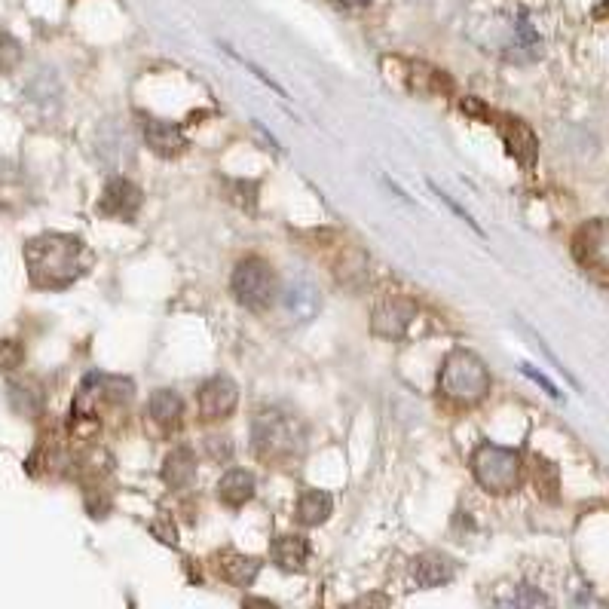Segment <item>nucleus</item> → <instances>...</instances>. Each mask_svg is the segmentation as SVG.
Masks as SVG:
<instances>
[{
	"instance_id": "obj_1",
	"label": "nucleus",
	"mask_w": 609,
	"mask_h": 609,
	"mask_svg": "<svg viewBox=\"0 0 609 609\" xmlns=\"http://www.w3.org/2000/svg\"><path fill=\"white\" fill-rule=\"evenodd\" d=\"M438 392L463 408H475L490 395V371L469 349H453L441 362L438 371Z\"/></svg>"
},
{
	"instance_id": "obj_2",
	"label": "nucleus",
	"mask_w": 609,
	"mask_h": 609,
	"mask_svg": "<svg viewBox=\"0 0 609 609\" xmlns=\"http://www.w3.org/2000/svg\"><path fill=\"white\" fill-rule=\"evenodd\" d=\"M307 441V432H303V423L288 414L285 408H267L255 417L251 423V444H255V453L261 460H282V456H291L303 447Z\"/></svg>"
},
{
	"instance_id": "obj_3",
	"label": "nucleus",
	"mask_w": 609,
	"mask_h": 609,
	"mask_svg": "<svg viewBox=\"0 0 609 609\" xmlns=\"http://www.w3.org/2000/svg\"><path fill=\"white\" fill-rule=\"evenodd\" d=\"M472 472L487 493H496V496L515 493L524 481V456L512 447L484 441L472 453Z\"/></svg>"
},
{
	"instance_id": "obj_4",
	"label": "nucleus",
	"mask_w": 609,
	"mask_h": 609,
	"mask_svg": "<svg viewBox=\"0 0 609 609\" xmlns=\"http://www.w3.org/2000/svg\"><path fill=\"white\" fill-rule=\"evenodd\" d=\"M80 242L71 236H43L28 245V264L37 282L65 285L80 276Z\"/></svg>"
},
{
	"instance_id": "obj_5",
	"label": "nucleus",
	"mask_w": 609,
	"mask_h": 609,
	"mask_svg": "<svg viewBox=\"0 0 609 609\" xmlns=\"http://www.w3.org/2000/svg\"><path fill=\"white\" fill-rule=\"evenodd\" d=\"M273 267L264 258H245L233 270V294L242 307L248 310H264L273 300Z\"/></svg>"
},
{
	"instance_id": "obj_6",
	"label": "nucleus",
	"mask_w": 609,
	"mask_h": 609,
	"mask_svg": "<svg viewBox=\"0 0 609 609\" xmlns=\"http://www.w3.org/2000/svg\"><path fill=\"white\" fill-rule=\"evenodd\" d=\"M573 255L582 267L609 276V221H588L573 236Z\"/></svg>"
},
{
	"instance_id": "obj_7",
	"label": "nucleus",
	"mask_w": 609,
	"mask_h": 609,
	"mask_svg": "<svg viewBox=\"0 0 609 609\" xmlns=\"http://www.w3.org/2000/svg\"><path fill=\"white\" fill-rule=\"evenodd\" d=\"M417 319V303L408 297H386L371 313V331L386 340H401Z\"/></svg>"
},
{
	"instance_id": "obj_8",
	"label": "nucleus",
	"mask_w": 609,
	"mask_h": 609,
	"mask_svg": "<svg viewBox=\"0 0 609 609\" xmlns=\"http://www.w3.org/2000/svg\"><path fill=\"white\" fill-rule=\"evenodd\" d=\"M236 404H239V389L230 377H209L206 383L199 386L196 392V408H199V417L202 420H224L236 411Z\"/></svg>"
},
{
	"instance_id": "obj_9",
	"label": "nucleus",
	"mask_w": 609,
	"mask_h": 609,
	"mask_svg": "<svg viewBox=\"0 0 609 609\" xmlns=\"http://www.w3.org/2000/svg\"><path fill=\"white\" fill-rule=\"evenodd\" d=\"M282 307L285 313L294 319V322H313L322 310V297L316 291V285L303 276H291L285 285H282Z\"/></svg>"
},
{
	"instance_id": "obj_10",
	"label": "nucleus",
	"mask_w": 609,
	"mask_h": 609,
	"mask_svg": "<svg viewBox=\"0 0 609 609\" xmlns=\"http://www.w3.org/2000/svg\"><path fill=\"white\" fill-rule=\"evenodd\" d=\"M141 199H144V193L129 178H114L98 199V212L108 215V218L132 221L141 209Z\"/></svg>"
},
{
	"instance_id": "obj_11",
	"label": "nucleus",
	"mask_w": 609,
	"mask_h": 609,
	"mask_svg": "<svg viewBox=\"0 0 609 609\" xmlns=\"http://www.w3.org/2000/svg\"><path fill=\"white\" fill-rule=\"evenodd\" d=\"M502 141L509 147V154L521 163V166H536V157H539V141L533 135V129L524 123V120H515V117H502Z\"/></svg>"
},
{
	"instance_id": "obj_12",
	"label": "nucleus",
	"mask_w": 609,
	"mask_h": 609,
	"mask_svg": "<svg viewBox=\"0 0 609 609\" xmlns=\"http://www.w3.org/2000/svg\"><path fill=\"white\" fill-rule=\"evenodd\" d=\"M505 53L515 62H533L542 53V37L533 28L527 13H518L509 25V40H505Z\"/></svg>"
},
{
	"instance_id": "obj_13",
	"label": "nucleus",
	"mask_w": 609,
	"mask_h": 609,
	"mask_svg": "<svg viewBox=\"0 0 609 609\" xmlns=\"http://www.w3.org/2000/svg\"><path fill=\"white\" fill-rule=\"evenodd\" d=\"M310 539L307 536H297V533H285V536H276L273 545H270V557L273 564L285 573H300L303 567L310 564Z\"/></svg>"
},
{
	"instance_id": "obj_14",
	"label": "nucleus",
	"mask_w": 609,
	"mask_h": 609,
	"mask_svg": "<svg viewBox=\"0 0 609 609\" xmlns=\"http://www.w3.org/2000/svg\"><path fill=\"white\" fill-rule=\"evenodd\" d=\"M144 141L157 157H178V154H184V147H187V138H184L178 123L154 120V117L144 120Z\"/></svg>"
},
{
	"instance_id": "obj_15",
	"label": "nucleus",
	"mask_w": 609,
	"mask_h": 609,
	"mask_svg": "<svg viewBox=\"0 0 609 609\" xmlns=\"http://www.w3.org/2000/svg\"><path fill=\"white\" fill-rule=\"evenodd\" d=\"M411 573H414V582L420 588H438V585H447L456 576V564L441 551H426L414 561Z\"/></svg>"
},
{
	"instance_id": "obj_16",
	"label": "nucleus",
	"mask_w": 609,
	"mask_h": 609,
	"mask_svg": "<svg viewBox=\"0 0 609 609\" xmlns=\"http://www.w3.org/2000/svg\"><path fill=\"white\" fill-rule=\"evenodd\" d=\"M261 573V561L258 557H248V554H239V551H227L218 557V576L236 588H248L251 582L258 579Z\"/></svg>"
},
{
	"instance_id": "obj_17",
	"label": "nucleus",
	"mask_w": 609,
	"mask_h": 609,
	"mask_svg": "<svg viewBox=\"0 0 609 609\" xmlns=\"http://www.w3.org/2000/svg\"><path fill=\"white\" fill-rule=\"evenodd\" d=\"M331 512H334V499H331V493H325V490H303V493L297 496V505H294V518H297V524H303V527H319V524H325V521L331 518Z\"/></svg>"
},
{
	"instance_id": "obj_18",
	"label": "nucleus",
	"mask_w": 609,
	"mask_h": 609,
	"mask_svg": "<svg viewBox=\"0 0 609 609\" xmlns=\"http://www.w3.org/2000/svg\"><path fill=\"white\" fill-rule=\"evenodd\" d=\"M255 496V475L248 469H227L218 481V499L230 509H242Z\"/></svg>"
},
{
	"instance_id": "obj_19",
	"label": "nucleus",
	"mask_w": 609,
	"mask_h": 609,
	"mask_svg": "<svg viewBox=\"0 0 609 609\" xmlns=\"http://www.w3.org/2000/svg\"><path fill=\"white\" fill-rule=\"evenodd\" d=\"M196 475V453L187 444H178L175 450H169V456L163 460V481L172 490H184Z\"/></svg>"
},
{
	"instance_id": "obj_20",
	"label": "nucleus",
	"mask_w": 609,
	"mask_h": 609,
	"mask_svg": "<svg viewBox=\"0 0 609 609\" xmlns=\"http://www.w3.org/2000/svg\"><path fill=\"white\" fill-rule=\"evenodd\" d=\"M181 414H184V401H181V395L175 389H160L147 401V417L154 420L157 426H163V429L178 426Z\"/></svg>"
},
{
	"instance_id": "obj_21",
	"label": "nucleus",
	"mask_w": 609,
	"mask_h": 609,
	"mask_svg": "<svg viewBox=\"0 0 609 609\" xmlns=\"http://www.w3.org/2000/svg\"><path fill=\"white\" fill-rule=\"evenodd\" d=\"M493 609H554V603L548 600V594H542L533 585H521L512 594H505L493 603Z\"/></svg>"
},
{
	"instance_id": "obj_22",
	"label": "nucleus",
	"mask_w": 609,
	"mask_h": 609,
	"mask_svg": "<svg viewBox=\"0 0 609 609\" xmlns=\"http://www.w3.org/2000/svg\"><path fill=\"white\" fill-rule=\"evenodd\" d=\"M227 190L239 209H245V212L258 209V181H227Z\"/></svg>"
},
{
	"instance_id": "obj_23",
	"label": "nucleus",
	"mask_w": 609,
	"mask_h": 609,
	"mask_svg": "<svg viewBox=\"0 0 609 609\" xmlns=\"http://www.w3.org/2000/svg\"><path fill=\"white\" fill-rule=\"evenodd\" d=\"M533 475H536V487H539V493H545L548 499H557V490H561V481H557V466L548 463V460H542V456H536V469H533Z\"/></svg>"
},
{
	"instance_id": "obj_24",
	"label": "nucleus",
	"mask_w": 609,
	"mask_h": 609,
	"mask_svg": "<svg viewBox=\"0 0 609 609\" xmlns=\"http://www.w3.org/2000/svg\"><path fill=\"white\" fill-rule=\"evenodd\" d=\"M22 59V49L19 43L7 34V31H0V71H13Z\"/></svg>"
},
{
	"instance_id": "obj_25",
	"label": "nucleus",
	"mask_w": 609,
	"mask_h": 609,
	"mask_svg": "<svg viewBox=\"0 0 609 609\" xmlns=\"http://www.w3.org/2000/svg\"><path fill=\"white\" fill-rule=\"evenodd\" d=\"M206 453L212 456L215 463L233 460V441L227 435H212V438H206Z\"/></svg>"
},
{
	"instance_id": "obj_26",
	"label": "nucleus",
	"mask_w": 609,
	"mask_h": 609,
	"mask_svg": "<svg viewBox=\"0 0 609 609\" xmlns=\"http://www.w3.org/2000/svg\"><path fill=\"white\" fill-rule=\"evenodd\" d=\"M352 609H389V600H386V594H365Z\"/></svg>"
},
{
	"instance_id": "obj_27",
	"label": "nucleus",
	"mask_w": 609,
	"mask_h": 609,
	"mask_svg": "<svg viewBox=\"0 0 609 609\" xmlns=\"http://www.w3.org/2000/svg\"><path fill=\"white\" fill-rule=\"evenodd\" d=\"M521 371H524V374H527V377H533V380H536V383H539V386H545V392H548V395H554V398H561V392H557V386H554V383H551V380H548V377H542V374H536V368H530V365H524V368H521Z\"/></svg>"
},
{
	"instance_id": "obj_28",
	"label": "nucleus",
	"mask_w": 609,
	"mask_h": 609,
	"mask_svg": "<svg viewBox=\"0 0 609 609\" xmlns=\"http://www.w3.org/2000/svg\"><path fill=\"white\" fill-rule=\"evenodd\" d=\"M242 609H279V606L273 600H267V597H245Z\"/></svg>"
},
{
	"instance_id": "obj_29",
	"label": "nucleus",
	"mask_w": 609,
	"mask_h": 609,
	"mask_svg": "<svg viewBox=\"0 0 609 609\" xmlns=\"http://www.w3.org/2000/svg\"><path fill=\"white\" fill-rule=\"evenodd\" d=\"M346 4H352V7H368L371 0H346Z\"/></svg>"
}]
</instances>
